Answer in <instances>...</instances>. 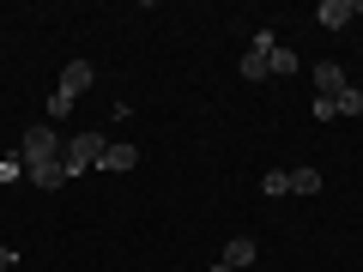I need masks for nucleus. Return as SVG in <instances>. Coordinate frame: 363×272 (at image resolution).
<instances>
[{"mask_svg": "<svg viewBox=\"0 0 363 272\" xmlns=\"http://www.w3.org/2000/svg\"><path fill=\"white\" fill-rule=\"evenodd\" d=\"M25 176L37 181V188H61V181H67V164H61V157H55V164H30Z\"/></svg>", "mask_w": 363, "mask_h": 272, "instance_id": "obj_8", "label": "nucleus"}, {"mask_svg": "<svg viewBox=\"0 0 363 272\" xmlns=\"http://www.w3.org/2000/svg\"><path fill=\"white\" fill-rule=\"evenodd\" d=\"M212 272H230V266H224V260H218V266H212Z\"/></svg>", "mask_w": 363, "mask_h": 272, "instance_id": "obj_17", "label": "nucleus"}, {"mask_svg": "<svg viewBox=\"0 0 363 272\" xmlns=\"http://www.w3.org/2000/svg\"><path fill=\"white\" fill-rule=\"evenodd\" d=\"M91 79H97V73H91L85 61H67V67H61V85H55V91H67V97H73V103H79V97H85V91H91Z\"/></svg>", "mask_w": 363, "mask_h": 272, "instance_id": "obj_5", "label": "nucleus"}, {"mask_svg": "<svg viewBox=\"0 0 363 272\" xmlns=\"http://www.w3.org/2000/svg\"><path fill=\"white\" fill-rule=\"evenodd\" d=\"M255 254H260V248H255V236H230V248H224V266H230V272H242V266H255Z\"/></svg>", "mask_w": 363, "mask_h": 272, "instance_id": "obj_6", "label": "nucleus"}, {"mask_svg": "<svg viewBox=\"0 0 363 272\" xmlns=\"http://www.w3.org/2000/svg\"><path fill=\"white\" fill-rule=\"evenodd\" d=\"M291 194H321V169H291Z\"/></svg>", "mask_w": 363, "mask_h": 272, "instance_id": "obj_11", "label": "nucleus"}, {"mask_svg": "<svg viewBox=\"0 0 363 272\" xmlns=\"http://www.w3.org/2000/svg\"><path fill=\"white\" fill-rule=\"evenodd\" d=\"M49 115H73V97L67 91H49Z\"/></svg>", "mask_w": 363, "mask_h": 272, "instance_id": "obj_14", "label": "nucleus"}, {"mask_svg": "<svg viewBox=\"0 0 363 272\" xmlns=\"http://www.w3.org/2000/svg\"><path fill=\"white\" fill-rule=\"evenodd\" d=\"M272 73H297V55H291L285 42H279V49H272Z\"/></svg>", "mask_w": 363, "mask_h": 272, "instance_id": "obj_13", "label": "nucleus"}, {"mask_svg": "<svg viewBox=\"0 0 363 272\" xmlns=\"http://www.w3.org/2000/svg\"><path fill=\"white\" fill-rule=\"evenodd\" d=\"M272 49H279V37L260 30V37L248 42V55H242V79H267V73H272Z\"/></svg>", "mask_w": 363, "mask_h": 272, "instance_id": "obj_3", "label": "nucleus"}, {"mask_svg": "<svg viewBox=\"0 0 363 272\" xmlns=\"http://www.w3.org/2000/svg\"><path fill=\"white\" fill-rule=\"evenodd\" d=\"M104 152H109V140L104 133H79V140H67V152H61V164H67V176H85V169H97L104 164Z\"/></svg>", "mask_w": 363, "mask_h": 272, "instance_id": "obj_1", "label": "nucleus"}, {"mask_svg": "<svg viewBox=\"0 0 363 272\" xmlns=\"http://www.w3.org/2000/svg\"><path fill=\"white\" fill-rule=\"evenodd\" d=\"M13 266H18V254H13L6 242H0V272H13Z\"/></svg>", "mask_w": 363, "mask_h": 272, "instance_id": "obj_16", "label": "nucleus"}, {"mask_svg": "<svg viewBox=\"0 0 363 272\" xmlns=\"http://www.w3.org/2000/svg\"><path fill=\"white\" fill-rule=\"evenodd\" d=\"M133 164H140V152H133V145H116V140H109V152H104V164H97V169H133Z\"/></svg>", "mask_w": 363, "mask_h": 272, "instance_id": "obj_9", "label": "nucleus"}, {"mask_svg": "<svg viewBox=\"0 0 363 272\" xmlns=\"http://www.w3.org/2000/svg\"><path fill=\"white\" fill-rule=\"evenodd\" d=\"M61 152H67V145H61V133H55L49 121H37V128L18 140V157H25V169H30V164H55Z\"/></svg>", "mask_w": 363, "mask_h": 272, "instance_id": "obj_2", "label": "nucleus"}, {"mask_svg": "<svg viewBox=\"0 0 363 272\" xmlns=\"http://www.w3.org/2000/svg\"><path fill=\"white\" fill-rule=\"evenodd\" d=\"M309 73H315V97H327V103H333L339 91L351 85V79H345V67H339V61H321V67H309Z\"/></svg>", "mask_w": 363, "mask_h": 272, "instance_id": "obj_4", "label": "nucleus"}, {"mask_svg": "<svg viewBox=\"0 0 363 272\" xmlns=\"http://www.w3.org/2000/svg\"><path fill=\"white\" fill-rule=\"evenodd\" d=\"M260 188H267V200H285V194H291V169H267Z\"/></svg>", "mask_w": 363, "mask_h": 272, "instance_id": "obj_12", "label": "nucleus"}, {"mask_svg": "<svg viewBox=\"0 0 363 272\" xmlns=\"http://www.w3.org/2000/svg\"><path fill=\"white\" fill-rule=\"evenodd\" d=\"M25 176V157H6V164H0V181H18Z\"/></svg>", "mask_w": 363, "mask_h": 272, "instance_id": "obj_15", "label": "nucleus"}, {"mask_svg": "<svg viewBox=\"0 0 363 272\" xmlns=\"http://www.w3.org/2000/svg\"><path fill=\"white\" fill-rule=\"evenodd\" d=\"M339 115H363V91H357V85H345V91L333 97V121H339Z\"/></svg>", "mask_w": 363, "mask_h": 272, "instance_id": "obj_10", "label": "nucleus"}, {"mask_svg": "<svg viewBox=\"0 0 363 272\" xmlns=\"http://www.w3.org/2000/svg\"><path fill=\"white\" fill-rule=\"evenodd\" d=\"M315 18H321L327 30H345L357 13H351V0H321V6H315Z\"/></svg>", "mask_w": 363, "mask_h": 272, "instance_id": "obj_7", "label": "nucleus"}]
</instances>
